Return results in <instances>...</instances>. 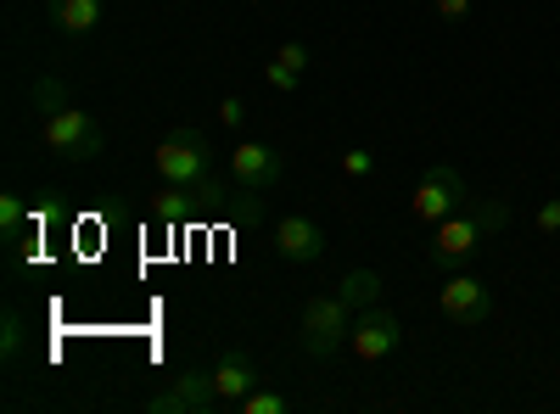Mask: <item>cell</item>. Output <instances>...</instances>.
Masks as SVG:
<instances>
[{
  "label": "cell",
  "mask_w": 560,
  "mask_h": 414,
  "mask_svg": "<svg viewBox=\"0 0 560 414\" xmlns=\"http://www.w3.org/2000/svg\"><path fill=\"white\" fill-rule=\"evenodd\" d=\"M538 236H560V197H549L538 208Z\"/></svg>",
  "instance_id": "cb8c5ba5"
},
{
  "label": "cell",
  "mask_w": 560,
  "mask_h": 414,
  "mask_svg": "<svg viewBox=\"0 0 560 414\" xmlns=\"http://www.w3.org/2000/svg\"><path fill=\"white\" fill-rule=\"evenodd\" d=\"M510 224V208L504 197H488V202H465L459 213H448L443 224H432V247H427V263L432 269H465L488 236Z\"/></svg>",
  "instance_id": "7a4b0ae2"
},
{
  "label": "cell",
  "mask_w": 560,
  "mask_h": 414,
  "mask_svg": "<svg viewBox=\"0 0 560 414\" xmlns=\"http://www.w3.org/2000/svg\"><path fill=\"white\" fill-rule=\"evenodd\" d=\"M242 414H292V398H280V392H264V387H253L242 403H236Z\"/></svg>",
  "instance_id": "ac0fdd59"
},
{
  "label": "cell",
  "mask_w": 560,
  "mask_h": 414,
  "mask_svg": "<svg viewBox=\"0 0 560 414\" xmlns=\"http://www.w3.org/2000/svg\"><path fill=\"white\" fill-rule=\"evenodd\" d=\"M275 62H287L292 73H308V62H314V51H308V45H303V39H287V45H280V51H275Z\"/></svg>",
  "instance_id": "44dd1931"
},
{
  "label": "cell",
  "mask_w": 560,
  "mask_h": 414,
  "mask_svg": "<svg viewBox=\"0 0 560 414\" xmlns=\"http://www.w3.org/2000/svg\"><path fill=\"white\" fill-rule=\"evenodd\" d=\"M325 224L308 218V213H287V218H275V258L280 263H319L325 258Z\"/></svg>",
  "instance_id": "30bf717a"
},
{
  "label": "cell",
  "mask_w": 560,
  "mask_h": 414,
  "mask_svg": "<svg viewBox=\"0 0 560 414\" xmlns=\"http://www.w3.org/2000/svg\"><path fill=\"white\" fill-rule=\"evenodd\" d=\"M230 179L253 197H269L280 179H287V157H280L269 141H242L236 152H230Z\"/></svg>",
  "instance_id": "9c48e42d"
},
{
  "label": "cell",
  "mask_w": 560,
  "mask_h": 414,
  "mask_svg": "<svg viewBox=\"0 0 560 414\" xmlns=\"http://www.w3.org/2000/svg\"><path fill=\"white\" fill-rule=\"evenodd\" d=\"M213 387H219L224 409H236V403L258 387V358H253V353H242V347L219 353V364H213Z\"/></svg>",
  "instance_id": "7c38bea8"
},
{
  "label": "cell",
  "mask_w": 560,
  "mask_h": 414,
  "mask_svg": "<svg viewBox=\"0 0 560 414\" xmlns=\"http://www.w3.org/2000/svg\"><path fill=\"white\" fill-rule=\"evenodd\" d=\"M264 84H269V90H280V96H292V90L303 84V73H292L287 62H275V57H269V62H264Z\"/></svg>",
  "instance_id": "d6986e66"
},
{
  "label": "cell",
  "mask_w": 560,
  "mask_h": 414,
  "mask_svg": "<svg viewBox=\"0 0 560 414\" xmlns=\"http://www.w3.org/2000/svg\"><path fill=\"white\" fill-rule=\"evenodd\" d=\"M348 331H353V308L337 297V292H319L303 303V319H298V347L308 358H337L348 347Z\"/></svg>",
  "instance_id": "3957f363"
},
{
  "label": "cell",
  "mask_w": 560,
  "mask_h": 414,
  "mask_svg": "<svg viewBox=\"0 0 560 414\" xmlns=\"http://www.w3.org/2000/svg\"><path fill=\"white\" fill-rule=\"evenodd\" d=\"M404 347V326H398V314L393 308H359L353 314V331H348V353L359 358V364H382V358H393Z\"/></svg>",
  "instance_id": "8992f818"
},
{
  "label": "cell",
  "mask_w": 560,
  "mask_h": 414,
  "mask_svg": "<svg viewBox=\"0 0 560 414\" xmlns=\"http://www.w3.org/2000/svg\"><path fill=\"white\" fill-rule=\"evenodd\" d=\"M219 123H224V129H242V123H247V102H242V96H224V102H219Z\"/></svg>",
  "instance_id": "603a6c76"
},
{
  "label": "cell",
  "mask_w": 560,
  "mask_h": 414,
  "mask_svg": "<svg viewBox=\"0 0 560 414\" xmlns=\"http://www.w3.org/2000/svg\"><path fill=\"white\" fill-rule=\"evenodd\" d=\"M107 17V0H45V23L62 39H90Z\"/></svg>",
  "instance_id": "8fae6325"
},
{
  "label": "cell",
  "mask_w": 560,
  "mask_h": 414,
  "mask_svg": "<svg viewBox=\"0 0 560 414\" xmlns=\"http://www.w3.org/2000/svg\"><path fill=\"white\" fill-rule=\"evenodd\" d=\"M342 174L348 179H370V174H376V152H348L342 157Z\"/></svg>",
  "instance_id": "7402d4cb"
},
{
  "label": "cell",
  "mask_w": 560,
  "mask_h": 414,
  "mask_svg": "<svg viewBox=\"0 0 560 414\" xmlns=\"http://www.w3.org/2000/svg\"><path fill=\"white\" fill-rule=\"evenodd\" d=\"M191 208H202V202H197L191 191H179V186H163V191H158V202H152V213H158L163 224H179Z\"/></svg>",
  "instance_id": "2e32d148"
},
{
  "label": "cell",
  "mask_w": 560,
  "mask_h": 414,
  "mask_svg": "<svg viewBox=\"0 0 560 414\" xmlns=\"http://www.w3.org/2000/svg\"><path fill=\"white\" fill-rule=\"evenodd\" d=\"M23 224H28V208H23L18 191H7V197H0V236L18 247V241H23Z\"/></svg>",
  "instance_id": "e0dca14e"
},
{
  "label": "cell",
  "mask_w": 560,
  "mask_h": 414,
  "mask_svg": "<svg viewBox=\"0 0 560 414\" xmlns=\"http://www.w3.org/2000/svg\"><path fill=\"white\" fill-rule=\"evenodd\" d=\"M258 7H264V0H258Z\"/></svg>",
  "instance_id": "d4e9b609"
},
{
  "label": "cell",
  "mask_w": 560,
  "mask_h": 414,
  "mask_svg": "<svg viewBox=\"0 0 560 414\" xmlns=\"http://www.w3.org/2000/svg\"><path fill=\"white\" fill-rule=\"evenodd\" d=\"M39 146L51 157H62V163H96L107 152V134L84 107H62V113H51L39 123Z\"/></svg>",
  "instance_id": "277c9868"
},
{
  "label": "cell",
  "mask_w": 560,
  "mask_h": 414,
  "mask_svg": "<svg viewBox=\"0 0 560 414\" xmlns=\"http://www.w3.org/2000/svg\"><path fill=\"white\" fill-rule=\"evenodd\" d=\"M337 297L359 314V308H376V297H382V274L376 269H348L342 281H337Z\"/></svg>",
  "instance_id": "5bb4252c"
},
{
  "label": "cell",
  "mask_w": 560,
  "mask_h": 414,
  "mask_svg": "<svg viewBox=\"0 0 560 414\" xmlns=\"http://www.w3.org/2000/svg\"><path fill=\"white\" fill-rule=\"evenodd\" d=\"M465 202H471V186H465V174L454 163H432L427 174L415 179V191H409V213L420 224H443L448 213H459Z\"/></svg>",
  "instance_id": "5b68a950"
},
{
  "label": "cell",
  "mask_w": 560,
  "mask_h": 414,
  "mask_svg": "<svg viewBox=\"0 0 560 414\" xmlns=\"http://www.w3.org/2000/svg\"><path fill=\"white\" fill-rule=\"evenodd\" d=\"M147 409L152 414H213V409H224V398L213 387V370H185L163 392H152Z\"/></svg>",
  "instance_id": "ba28073f"
},
{
  "label": "cell",
  "mask_w": 560,
  "mask_h": 414,
  "mask_svg": "<svg viewBox=\"0 0 560 414\" xmlns=\"http://www.w3.org/2000/svg\"><path fill=\"white\" fill-rule=\"evenodd\" d=\"M28 107H34L39 118H51V113L73 107V90H68V79H57V73H34V79H28Z\"/></svg>",
  "instance_id": "4fadbf2b"
},
{
  "label": "cell",
  "mask_w": 560,
  "mask_h": 414,
  "mask_svg": "<svg viewBox=\"0 0 560 414\" xmlns=\"http://www.w3.org/2000/svg\"><path fill=\"white\" fill-rule=\"evenodd\" d=\"M158 174H163V186H179V191H191L202 208H219L224 202V186H219V174H213V141L202 129L191 123H179L168 129L163 141H158Z\"/></svg>",
  "instance_id": "6da1fadb"
},
{
  "label": "cell",
  "mask_w": 560,
  "mask_h": 414,
  "mask_svg": "<svg viewBox=\"0 0 560 414\" xmlns=\"http://www.w3.org/2000/svg\"><path fill=\"white\" fill-rule=\"evenodd\" d=\"M23 347H28V319H23V308H7V314H0V364L18 370Z\"/></svg>",
  "instance_id": "9a60e30c"
},
{
  "label": "cell",
  "mask_w": 560,
  "mask_h": 414,
  "mask_svg": "<svg viewBox=\"0 0 560 414\" xmlns=\"http://www.w3.org/2000/svg\"><path fill=\"white\" fill-rule=\"evenodd\" d=\"M432 12H438V23H448V28H459L465 17L477 12V0H432Z\"/></svg>",
  "instance_id": "ffe728a7"
},
{
  "label": "cell",
  "mask_w": 560,
  "mask_h": 414,
  "mask_svg": "<svg viewBox=\"0 0 560 414\" xmlns=\"http://www.w3.org/2000/svg\"><path fill=\"white\" fill-rule=\"evenodd\" d=\"M438 314L454 331H482V319L493 314V292L482 286V274H448L438 286Z\"/></svg>",
  "instance_id": "52a82bcc"
}]
</instances>
